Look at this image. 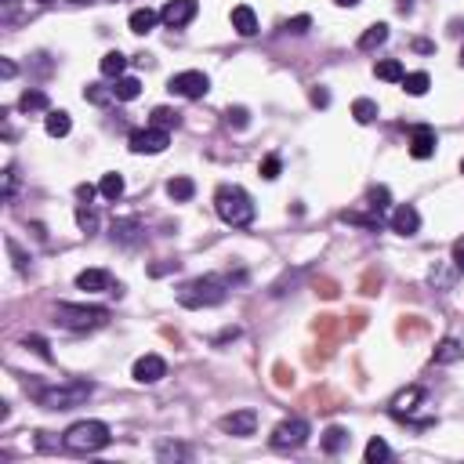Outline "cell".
<instances>
[{"label":"cell","mask_w":464,"mask_h":464,"mask_svg":"<svg viewBox=\"0 0 464 464\" xmlns=\"http://www.w3.org/2000/svg\"><path fill=\"white\" fill-rule=\"evenodd\" d=\"M308 26H312V18H308V15H298V18H287V22H283V29H287V33H294V37L308 33Z\"/></svg>","instance_id":"cell-41"},{"label":"cell","mask_w":464,"mask_h":464,"mask_svg":"<svg viewBox=\"0 0 464 464\" xmlns=\"http://www.w3.org/2000/svg\"><path fill=\"white\" fill-rule=\"evenodd\" d=\"M98 69H102V77L120 80L123 73H128V55H123V51H106L102 62H98Z\"/></svg>","instance_id":"cell-21"},{"label":"cell","mask_w":464,"mask_h":464,"mask_svg":"<svg viewBox=\"0 0 464 464\" xmlns=\"http://www.w3.org/2000/svg\"><path fill=\"white\" fill-rule=\"evenodd\" d=\"M229 298V287L222 276H196L185 287H178V305L185 308H214Z\"/></svg>","instance_id":"cell-4"},{"label":"cell","mask_w":464,"mask_h":464,"mask_svg":"<svg viewBox=\"0 0 464 464\" xmlns=\"http://www.w3.org/2000/svg\"><path fill=\"white\" fill-rule=\"evenodd\" d=\"M171 268H178V261H164V265H152V268H149V276H164V272H171Z\"/></svg>","instance_id":"cell-49"},{"label":"cell","mask_w":464,"mask_h":464,"mask_svg":"<svg viewBox=\"0 0 464 464\" xmlns=\"http://www.w3.org/2000/svg\"><path fill=\"white\" fill-rule=\"evenodd\" d=\"M460 66H464V47H460Z\"/></svg>","instance_id":"cell-54"},{"label":"cell","mask_w":464,"mask_h":464,"mask_svg":"<svg viewBox=\"0 0 464 464\" xmlns=\"http://www.w3.org/2000/svg\"><path fill=\"white\" fill-rule=\"evenodd\" d=\"M167 196H171L174 203H189V200L196 196V181L185 178V174H174V178L167 181Z\"/></svg>","instance_id":"cell-19"},{"label":"cell","mask_w":464,"mask_h":464,"mask_svg":"<svg viewBox=\"0 0 464 464\" xmlns=\"http://www.w3.org/2000/svg\"><path fill=\"white\" fill-rule=\"evenodd\" d=\"M453 265H457V272H464V236L453 243Z\"/></svg>","instance_id":"cell-45"},{"label":"cell","mask_w":464,"mask_h":464,"mask_svg":"<svg viewBox=\"0 0 464 464\" xmlns=\"http://www.w3.org/2000/svg\"><path fill=\"white\" fill-rule=\"evenodd\" d=\"M44 128H47L51 138H66V135L73 131V120H69L66 109H51V113L44 116Z\"/></svg>","instance_id":"cell-20"},{"label":"cell","mask_w":464,"mask_h":464,"mask_svg":"<svg viewBox=\"0 0 464 464\" xmlns=\"http://www.w3.org/2000/svg\"><path fill=\"white\" fill-rule=\"evenodd\" d=\"M0 77H4V80H11V77H15V62H8V58L0 62Z\"/></svg>","instance_id":"cell-50"},{"label":"cell","mask_w":464,"mask_h":464,"mask_svg":"<svg viewBox=\"0 0 464 464\" xmlns=\"http://www.w3.org/2000/svg\"><path fill=\"white\" fill-rule=\"evenodd\" d=\"M11 193H15V171L8 167V171H4V196L11 200Z\"/></svg>","instance_id":"cell-48"},{"label":"cell","mask_w":464,"mask_h":464,"mask_svg":"<svg viewBox=\"0 0 464 464\" xmlns=\"http://www.w3.org/2000/svg\"><path fill=\"white\" fill-rule=\"evenodd\" d=\"M167 91L171 95H181V98H203L207 91H210V80H207V73H200V69H185V73H174L171 80H167Z\"/></svg>","instance_id":"cell-7"},{"label":"cell","mask_w":464,"mask_h":464,"mask_svg":"<svg viewBox=\"0 0 464 464\" xmlns=\"http://www.w3.org/2000/svg\"><path fill=\"white\" fill-rule=\"evenodd\" d=\"M414 47H417L421 55H431V51H436V44H431V40H414Z\"/></svg>","instance_id":"cell-51"},{"label":"cell","mask_w":464,"mask_h":464,"mask_svg":"<svg viewBox=\"0 0 464 464\" xmlns=\"http://www.w3.org/2000/svg\"><path fill=\"white\" fill-rule=\"evenodd\" d=\"M436 145H439V135L431 131V128H414V138H410V157L414 160H431L436 157Z\"/></svg>","instance_id":"cell-14"},{"label":"cell","mask_w":464,"mask_h":464,"mask_svg":"<svg viewBox=\"0 0 464 464\" xmlns=\"http://www.w3.org/2000/svg\"><path fill=\"white\" fill-rule=\"evenodd\" d=\"M341 222H349V225H363V229H381V218H378V214H374V218H366V214L345 210V214H341Z\"/></svg>","instance_id":"cell-39"},{"label":"cell","mask_w":464,"mask_h":464,"mask_svg":"<svg viewBox=\"0 0 464 464\" xmlns=\"http://www.w3.org/2000/svg\"><path fill=\"white\" fill-rule=\"evenodd\" d=\"M116 95H113V87H102V84H87L84 87V102H91V106H109Z\"/></svg>","instance_id":"cell-34"},{"label":"cell","mask_w":464,"mask_h":464,"mask_svg":"<svg viewBox=\"0 0 464 464\" xmlns=\"http://www.w3.org/2000/svg\"><path fill=\"white\" fill-rule=\"evenodd\" d=\"M178 120H181V113H174V109H167V106H157L152 109V116H149V123L152 128H178Z\"/></svg>","instance_id":"cell-35"},{"label":"cell","mask_w":464,"mask_h":464,"mask_svg":"<svg viewBox=\"0 0 464 464\" xmlns=\"http://www.w3.org/2000/svg\"><path fill=\"white\" fill-rule=\"evenodd\" d=\"M323 453H341L345 446H349V431L341 428V424H330L327 431H323Z\"/></svg>","instance_id":"cell-22"},{"label":"cell","mask_w":464,"mask_h":464,"mask_svg":"<svg viewBox=\"0 0 464 464\" xmlns=\"http://www.w3.org/2000/svg\"><path fill=\"white\" fill-rule=\"evenodd\" d=\"M464 356V349H460V341H453V337H446V341H439L436 345V352H431V363H457Z\"/></svg>","instance_id":"cell-25"},{"label":"cell","mask_w":464,"mask_h":464,"mask_svg":"<svg viewBox=\"0 0 464 464\" xmlns=\"http://www.w3.org/2000/svg\"><path fill=\"white\" fill-rule=\"evenodd\" d=\"M113 443V431L106 421H77L66 428V436H62V446L73 450V453H98Z\"/></svg>","instance_id":"cell-3"},{"label":"cell","mask_w":464,"mask_h":464,"mask_svg":"<svg viewBox=\"0 0 464 464\" xmlns=\"http://www.w3.org/2000/svg\"><path fill=\"white\" fill-rule=\"evenodd\" d=\"M69 4H91V0H69Z\"/></svg>","instance_id":"cell-53"},{"label":"cell","mask_w":464,"mask_h":464,"mask_svg":"<svg viewBox=\"0 0 464 464\" xmlns=\"http://www.w3.org/2000/svg\"><path fill=\"white\" fill-rule=\"evenodd\" d=\"M18 109L22 113H40V109H47V95L44 91H22V98H18Z\"/></svg>","instance_id":"cell-31"},{"label":"cell","mask_w":464,"mask_h":464,"mask_svg":"<svg viewBox=\"0 0 464 464\" xmlns=\"http://www.w3.org/2000/svg\"><path fill=\"white\" fill-rule=\"evenodd\" d=\"M366 207H370V210H374L378 218H381V214L392 207V193H388V185H374V189L366 193Z\"/></svg>","instance_id":"cell-26"},{"label":"cell","mask_w":464,"mask_h":464,"mask_svg":"<svg viewBox=\"0 0 464 464\" xmlns=\"http://www.w3.org/2000/svg\"><path fill=\"white\" fill-rule=\"evenodd\" d=\"M222 431H229V436H236V439L254 436V431H258V414L254 410H232V414L222 417Z\"/></svg>","instance_id":"cell-11"},{"label":"cell","mask_w":464,"mask_h":464,"mask_svg":"<svg viewBox=\"0 0 464 464\" xmlns=\"http://www.w3.org/2000/svg\"><path fill=\"white\" fill-rule=\"evenodd\" d=\"M225 123H229L232 131H243L247 123H251V113H247L243 106H229V113H225Z\"/></svg>","instance_id":"cell-38"},{"label":"cell","mask_w":464,"mask_h":464,"mask_svg":"<svg viewBox=\"0 0 464 464\" xmlns=\"http://www.w3.org/2000/svg\"><path fill=\"white\" fill-rule=\"evenodd\" d=\"M37 4H51V0H37Z\"/></svg>","instance_id":"cell-55"},{"label":"cell","mask_w":464,"mask_h":464,"mask_svg":"<svg viewBox=\"0 0 464 464\" xmlns=\"http://www.w3.org/2000/svg\"><path fill=\"white\" fill-rule=\"evenodd\" d=\"M363 457H366V464H381V460H388V457H392V450H388V443H385L381 436H374V439L366 443Z\"/></svg>","instance_id":"cell-33"},{"label":"cell","mask_w":464,"mask_h":464,"mask_svg":"<svg viewBox=\"0 0 464 464\" xmlns=\"http://www.w3.org/2000/svg\"><path fill=\"white\" fill-rule=\"evenodd\" d=\"M26 349H33L40 359H51V345L44 341V337H37V334H29V337H26Z\"/></svg>","instance_id":"cell-42"},{"label":"cell","mask_w":464,"mask_h":464,"mask_svg":"<svg viewBox=\"0 0 464 464\" xmlns=\"http://www.w3.org/2000/svg\"><path fill=\"white\" fill-rule=\"evenodd\" d=\"M131 378L138 385H157L160 378H167V363L157 356V352H149V356H138L135 366H131Z\"/></svg>","instance_id":"cell-10"},{"label":"cell","mask_w":464,"mask_h":464,"mask_svg":"<svg viewBox=\"0 0 464 464\" xmlns=\"http://www.w3.org/2000/svg\"><path fill=\"white\" fill-rule=\"evenodd\" d=\"M77 287L95 294V290H113V280H109L106 268H84V272L77 276Z\"/></svg>","instance_id":"cell-17"},{"label":"cell","mask_w":464,"mask_h":464,"mask_svg":"<svg viewBox=\"0 0 464 464\" xmlns=\"http://www.w3.org/2000/svg\"><path fill=\"white\" fill-rule=\"evenodd\" d=\"M26 392L33 395L44 410H73V407L87 403L91 392H95V385H91V381H62V385H37V381H29Z\"/></svg>","instance_id":"cell-1"},{"label":"cell","mask_w":464,"mask_h":464,"mask_svg":"<svg viewBox=\"0 0 464 464\" xmlns=\"http://www.w3.org/2000/svg\"><path fill=\"white\" fill-rule=\"evenodd\" d=\"M457 276H460V272H457V265H453V268H446V265H436V268L428 272V280H431V287H439V290H450Z\"/></svg>","instance_id":"cell-30"},{"label":"cell","mask_w":464,"mask_h":464,"mask_svg":"<svg viewBox=\"0 0 464 464\" xmlns=\"http://www.w3.org/2000/svg\"><path fill=\"white\" fill-rule=\"evenodd\" d=\"M312 106H316V109H327V106H330V91H327V87H312Z\"/></svg>","instance_id":"cell-44"},{"label":"cell","mask_w":464,"mask_h":464,"mask_svg":"<svg viewBox=\"0 0 464 464\" xmlns=\"http://www.w3.org/2000/svg\"><path fill=\"white\" fill-rule=\"evenodd\" d=\"M421 403H424V388H421V385H410V388H403V392L392 399V417H399V421L407 417V421H410Z\"/></svg>","instance_id":"cell-13"},{"label":"cell","mask_w":464,"mask_h":464,"mask_svg":"<svg viewBox=\"0 0 464 464\" xmlns=\"http://www.w3.org/2000/svg\"><path fill=\"white\" fill-rule=\"evenodd\" d=\"M232 29L239 37H254L258 33V15H254L251 4H236L232 8Z\"/></svg>","instance_id":"cell-16"},{"label":"cell","mask_w":464,"mask_h":464,"mask_svg":"<svg viewBox=\"0 0 464 464\" xmlns=\"http://www.w3.org/2000/svg\"><path fill=\"white\" fill-rule=\"evenodd\" d=\"M189 453H185V446L181 443H171V439H164L160 446H157V460H164V464H171V460H185Z\"/></svg>","instance_id":"cell-36"},{"label":"cell","mask_w":464,"mask_h":464,"mask_svg":"<svg viewBox=\"0 0 464 464\" xmlns=\"http://www.w3.org/2000/svg\"><path fill=\"white\" fill-rule=\"evenodd\" d=\"M8 254L15 258V268H18V272H26V268H29V258L22 254V247H18L15 239H8Z\"/></svg>","instance_id":"cell-43"},{"label":"cell","mask_w":464,"mask_h":464,"mask_svg":"<svg viewBox=\"0 0 464 464\" xmlns=\"http://www.w3.org/2000/svg\"><path fill=\"white\" fill-rule=\"evenodd\" d=\"M280 167H283V164H280V157H265L258 171H261V178H265V181H276V178H280Z\"/></svg>","instance_id":"cell-40"},{"label":"cell","mask_w":464,"mask_h":464,"mask_svg":"<svg viewBox=\"0 0 464 464\" xmlns=\"http://www.w3.org/2000/svg\"><path fill=\"white\" fill-rule=\"evenodd\" d=\"M392 232H399V236H417V229H421V214H417V207L414 203H399L395 210H392Z\"/></svg>","instance_id":"cell-12"},{"label":"cell","mask_w":464,"mask_h":464,"mask_svg":"<svg viewBox=\"0 0 464 464\" xmlns=\"http://www.w3.org/2000/svg\"><path fill=\"white\" fill-rule=\"evenodd\" d=\"M77 196L84 203H91V200H95V185H77Z\"/></svg>","instance_id":"cell-47"},{"label":"cell","mask_w":464,"mask_h":464,"mask_svg":"<svg viewBox=\"0 0 464 464\" xmlns=\"http://www.w3.org/2000/svg\"><path fill=\"white\" fill-rule=\"evenodd\" d=\"M142 218H135V214H131V218H116L113 222V239L120 243V247H135L138 239H142Z\"/></svg>","instance_id":"cell-15"},{"label":"cell","mask_w":464,"mask_h":464,"mask_svg":"<svg viewBox=\"0 0 464 464\" xmlns=\"http://www.w3.org/2000/svg\"><path fill=\"white\" fill-rule=\"evenodd\" d=\"M334 4H337V8H356L359 0H334Z\"/></svg>","instance_id":"cell-52"},{"label":"cell","mask_w":464,"mask_h":464,"mask_svg":"<svg viewBox=\"0 0 464 464\" xmlns=\"http://www.w3.org/2000/svg\"><path fill=\"white\" fill-rule=\"evenodd\" d=\"M374 73H378V80H388V84H403V77H407V69H403V62H399V58L378 62Z\"/></svg>","instance_id":"cell-24"},{"label":"cell","mask_w":464,"mask_h":464,"mask_svg":"<svg viewBox=\"0 0 464 464\" xmlns=\"http://www.w3.org/2000/svg\"><path fill=\"white\" fill-rule=\"evenodd\" d=\"M232 337H239V327H229V330H222L218 337H214V345H225V341H232Z\"/></svg>","instance_id":"cell-46"},{"label":"cell","mask_w":464,"mask_h":464,"mask_svg":"<svg viewBox=\"0 0 464 464\" xmlns=\"http://www.w3.org/2000/svg\"><path fill=\"white\" fill-rule=\"evenodd\" d=\"M196 11H200L196 0H167L164 11H160V22L167 29H181V26H189L196 18Z\"/></svg>","instance_id":"cell-9"},{"label":"cell","mask_w":464,"mask_h":464,"mask_svg":"<svg viewBox=\"0 0 464 464\" xmlns=\"http://www.w3.org/2000/svg\"><path fill=\"white\" fill-rule=\"evenodd\" d=\"M77 225H80V229H84V232L91 236V232H95V229H98V214H95V210H91L87 203H80V207H77Z\"/></svg>","instance_id":"cell-37"},{"label":"cell","mask_w":464,"mask_h":464,"mask_svg":"<svg viewBox=\"0 0 464 464\" xmlns=\"http://www.w3.org/2000/svg\"><path fill=\"white\" fill-rule=\"evenodd\" d=\"M214 210H218V218L232 229H243V225L254 222V200L247 196V189H239V185H218Z\"/></svg>","instance_id":"cell-2"},{"label":"cell","mask_w":464,"mask_h":464,"mask_svg":"<svg viewBox=\"0 0 464 464\" xmlns=\"http://www.w3.org/2000/svg\"><path fill=\"white\" fill-rule=\"evenodd\" d=\"M55 323L58 327H66V330H98L109 323V308L102 305H69V301H62L55 308Z\"/></svg>","instance_id":"cell-5"},{"label":"cell","mask_w":464,"mask_h":464,"mask_svg":"<svg viewBox=\"0 0 464 464\" xmlns=\"http://www.w3.org/2000/svg\"><path fill=\"white\" fill-rule=\"evenodd\" d=\"M113 95H116L120 102H135V98L142 95V80H138V77H120L116 87H113Z\"/></svg>","instance_id":"cell-27"},{"label":"cell","mask_w":464,"mask_h":464,"mask_svg":"<svg viewBox=\"0 0 464 464\" xmlns=\"http://www.w3.org/2000/svg\"><path fill=\"white\" fill-rule=\"evenodd\" d=\"M352 116H356V123H374L378 120V102L374 98H356L352 102Z\"/></svg>","instance_id":"cell-32"},{"label":"cell","mask_w":464,"mask_h":464,"mask_svg":"<svg viewBox=\"0 0 464 464\" xmlns=\"http://www.w3.org/2000/svg\"><path fill=\"white\" fill-rule=\"evenodd\" d=\"M428 87H431V77H428V73H407V77H403V91H407V95H414V98L428 95Z\"/></svg>","instance_id":"cell-29"},{"label":"cell","mask_w":464,"mask_h":464,"mask_svg":"<svg viewBox=\"0 0 464 464\" xmlns=\"http://www.w3.org/2000/svg\"><path fill=\"white\" fill-rule=\"evenodd\" d=\"M157 22H160V11H152V8H138V11H131V18H128L131 33H138V37L152 33V29H157Z\"/></svg>","instance_id":"cell-18"},{"label":"cell","mask_w":464,"mask_h":464,"mask_svg":"<svg viewBox=\"0 0 464 464\" xmlns=\"http://www.w3.org/2000/svg\"><path fill=\"white\" fill-rule=\"evenodd\" d=\"M98 193L106 196V200H120L123 196V174H116V171H109V174H102V181H98Z\"/></svg>","instance_id":"cell-28"},{"label":"cell","mask_w":464,"mask_h":464,"mask_svg":"<svg viewBox=\"0 0 464 464\" xmlns=\"http://www.w3.org/2000/svg\"><path fill=\"white\" fill-rule=\"evenodd\" d=\"M308 436H312V428H308V421L301 417H287L272 428V446L276 450H301L308 443Z\"/></svg>","instance_id":"cell-6"},{"label":"cell","mask_w":464,"mask_h":464,"mask_svg":"<svg viewBox=\"0 0 464 464\" xmlns=\"http://www.w3.org/2000/svg\"><path fill=\"white\" fill-rule=\"evenodd\" d=\"M388 40V26L385 22H374V26H366V33L359 37V51H374Z\"/></svg>","instance_id":"cell-23"},{"label":"cell","mask_w":464,"mask_h":464,"mask_svg":"<svg viewBox=\"0 0 464 464\" xmlns=\"http://www.w3.org/2000/svg\"><path fill=\"white\" fill-rule=\"evenodd\" d=\"M460 174H464V160H460Z\"/></svg>","instance_id":"cell-56"},{"label":"cell","mask_w":464,"mask_h":464,"mask_svg":"<svg viewBox=\"0 0 464 464\" xmlns=\"http://www.w3.org/2000/svg\"><path fill=\"white\" fill-rule=\"evenodd\" d=\"M171 145V135L164 128H142V131H131V152H149V157H157Z\"/></svg>","instance_id":"cell-8"}]
</instances>
